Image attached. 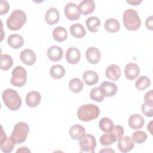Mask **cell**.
Wrapping results in <instances>:
<instances>
[{
  "mask_svg": "<svg viewBox=\"0 0 153 153\" xmlns=\"http://www.w3.org/2000/svg\"><path fill=\"white\" fill-rule=\"evenodd\" d=\"M2 98L6 106L11 111L18 110L22 105V99L18 93L11 88L5 90L2 94Z\"/></svg>",
  "mask_w": 153,
  "mask_h": 153,
  "instance_id": "cell-1",
  "label": "cell"
},
{
  "mask_svg": "<svg viewBox=\"0 0 153 153\" xmlns=\"http://www.w3.org/2000/svg\"><path fill=\"white\" fill-rule=\"evenodd\" d=\"M100 114L99 108L92 103L81 105L77 111L78 118L82 121L87 122L97 118Z\"/></svg>",
  "mask_w": 153,
  "mask_h": 153,
  "instance_id": "cell-2",
  "label": "cell"
},
{
  "mask_svg": "<svg viewBox=\"0 0 153 153\" xmlns=\"http://www.w3.org/2000/svg\"><path fill=\"white\" fill-rule=\"evenodd\" d=\"M123 21L127 30L134 31L137 30L141 25V20L137 13L133 9H127L123 14Z\"/></svg>",
  "mask_w": 153,
  "mask_h": 153,
  "instance_id": "cell-3",
  "label": "cell"
},
{
  "mask_svg": "<svg viewBox=\"0 0 153 153\" xmlns=\"http://www.w3.org/2000/svg\"><path fill=\"white\" fill-rule=\"evenodd\" d=\"M26 22V15L21 10H15L7 19V25L11 30H17L22 28Z\"/></svg>",
  "mask_w": 153,
  "mask_h": 153,
  "instance_id": "cell-4",
  "label": "cell"
},
{
  "mask_svg": "<svg viewBox=\"0 0 153 153\" xmlns=\"http://www.w3.org/2000/svg\"><path fill=\"white\" fill-rule=\"evenodd\" d=\"M29 131V127L26 123L19 122L14 126L11 137L16 144H20L26 140Z\"/></svg>",
  "mask_w": 153,
  "mask_h": 153,
  "instance_id": "cell-5",
  "label": "cell"
},
{
  "mask_svg": "<svg viewBox=\"0 0 153 153\" xmlns=\"http://www.w3.org/2000/svg\"><path fill=\"white\" fill-rule=\"evenodd\" d=\"M27 81V71L22 66H16L12 71L11 84L16 87L23 86Z\"/></svg>",
  "mask_w": 153,
  "mask_h": 153,
  "instance_id": "cell-6",
  "label": "cell"
},
{
  "mask_svg": "<svg viewBox=\"0 0 153 153\" xmlns=\"http://www.w3.org/2000/svg\"><path fill=\"white\" fill-rule=\"evenodd\" d=\"M79 145L81 148L80 152L94 153L96 147V141L94 136L90 134L85 135L79 139Z\"/></svg>",
  "mask_w": 153,
  "mask_h": 153,
  "instance_id": "cell-7",
  "label": "cell"
},
{
  "mask_svg": "<svg viewBox=\"0 0 153 153\" xmlns=\"http://www.w3.org/2000/svg\"><path fill=\"white\" fill-rule=\"evenodd\" d=\"M15 142L13 141L11 137H7L5 133L3 130L2 127H1V149L5 153H10L13 151Z\"/></svg>",
  "mask_w": 153,
  "mask_h": 153,
  "instance_id": "cell-8",
  "label": "cell"
},
{
  "mask_svg": "<svg viewBox=\"0 0 153 153\" xmlns=\"http://www.w3.org/2000/svg\"><path fill=\"white\" fill-rule=\"evenodd\" d=\"M66 17L70 20H76L80 17V11L78 6L73 2L68 3L64 8Z\"/></svg>",
  "mask_w": 153,
  "mask_h": 153,
  "instance_id": "cell-9",
  "label": "cell"
},
{
  "mask_svg": "<svg viewBox=\"0 0 153 153\" xmlns=\"http://www.w3.org/2000/svg\"><path fill=\"white\" fill-rule=\"evenodd\" d=\"M99 88L104 97L114 96L118 91L117 85L115 83L107 81L101 83Z\"/></svg>",
  "mask_w": 153,
  "mask_h": 153,
  "instance_id": "cell-10",
  "label": "cell"
},
{
  "mask_svg": "<svg viewBox=\"0 0 153 153\" xmlns=\"http://www.w3.org/2000/svg\"><path fill=\"white\" fill-rule=\"evenodd\" d=\"M134 146V141L132 138L128 136H122L118 140V148L121 152L126 153L130 151Z\"/></svg>",
  "mask_w": 153,
  "mask_h": 153,
  "instance_id": "cell-11",
  "label": "cell"
},
{
  "mask_svg": "<svg viewBox=\"0 0 153 153\" xmlns=\"http://www.w3.org/2000/svg\"><path fill=\"white\" fill-rule=\"evenodd\" d=\"M20 57L22 62L28 66L33 65L36 59V56L34 51L29 48H26L22 51L20 54Z\"/></svg>",
  "mask_w": 153,
  "mask_h": 153,
  "instance_id": "cell-12",
  "label": "cell"
},
{
  "mask_svg": "<svg viewBox=\"0 0 153 153\" xmlns=\"http://www.w3.org/2000/svg\"><path fill=\"white\" fill-rule=\"evenodd\" d=\"M140 74L139 66L134 63H129L126 65L124 69V74L126 77L129 80L136 79Z\"/></svg>",
  "mask_w": 153,
  "mask_h": 153,
  "instance_id": "cell-13",
  "label": "cell"
},
{
  "mask_svg": "<svg viewBox=\"0 0 153 153\" xmlns=\"http://www.w3.org/2000/svg\"><path fill=\"white\" fill-rule=\"evenodd\" d=\"M47 55L50 60L53 62H57L61 60L63 57V51L60 47L52 45L47 50Z\"/></svg>",
  "mask_w": 153,
  "mask_h": 153,
  "instance_id": "cell-14",
  "label": "cell"
},
{
  "mask_svg": "<svg viewBox=\"0 0 153 153\" xmlns=\"http://www.w3.org/2000/svg\"><path fill=\"white\" fill-rule=\"evenodd\" d=\"M65 57L68 63L71 64H76L80 60L81 53L77 48L70 47L66 51Z\"/></svg>",
  "mask_w": 153,
  "mask_h": 153,
  "instance_id": "cell-15",
  "label": "cell"
},
{
  "mask_svg": "<svg viewBox=\"0 0 153 153\" xmlns=\"http://www.w3.org/2000/svg\"><path fill=\"white\" fill-rule=\"evenodd\" d=\"M87 61L91 64H97L99 62L101 54L98 48L94 47H89L85 53Z\"/></svg>",
  "mask_w": 153,
  "mask_h": 153,
  "instance_id": "cell-16",
  "label": "cell"
},
{
  "mask_svg": "<svg viewBox=\"0 0 153 153\" xmlns=\"http://www.w3.org/2000/svg\"><path fill=\"white\" fill-rule=\"evenodd\" d=\"M41 100V94L36 91L29 92L26 96V103L27 105L31 108L37 106Z\"/></svg>",
  "mask_w": 153,
  "mask_h": 153,
  "instance_id": "cell-17",
  "label": "cell"
},
{
  "mask_svg": "<svg viewBox=\"0 0 153 153\" xmlns=\"http://www.w3.org/2000/svg\"><path fill=\"white\" fill-rule=\"evenodd\" d=\"M60 19V14L59 11L54 8H50L47 10L45 14V20L47 23L50 25H53L56 24Z\"/></svg>",
  "mask_w": 153,
  "mask_h": 153,
  "instance_id": "cell-18",
  "label": "cell"
},
{
  "mask_svg": "<svg viewBox=\"0 0 153 153\" xmlns=\"http://www.w3.org/2000/svg\"><path fill=\"white\" fill-rule=\"evenodd\" d=\"M145 120L143 117L138 114H134L130 115L128 120V126L134 130L141 128L143 126Z\"/></svg>",
  "mask_w": 153,
  "mask_h": 153,
  "instance_id": "cell-19",
  "label": "cell"
},
{
  "mask_svg": "<svg viewBox=\"0 0 153 153\" xmlns=\"http://www.w3.org/2000/svg\"><path fill=\"white\" fill-rule=\"evenodd\" d=\"M105 74L108 78L112 81H117L121 76V69L117 65H110L107 67Z\"/></svg>",
  "mask_w": 153,
  "mask_h": 153,
  "instance_id": "cell-20",
  "label": "cell"
},
{
  "mask_svg": "<svg viewBox=\"0 0 153 153\" xmlns=\"http://www.w3.org/2000/svg\"><path fill=\"white\" fill-rule=\"evenodd\" d=\"M78 7L81 14L87 15L94 11L95 3L93 0H84L79 2Z\"/></svg>",
  "mask_w": 153,
  "mask_h": 153,
  "instance_id": "cell-21",
  "label": "cell"
},
{
  "mask_svg": "<svg viewBox=\"0 0 153 153\" xmlns=\"http://www.w3.org/2000/svg\"><path fill=\"white\" fill-rule=\"evenodd\" d=\"M7 43L11 48L18 49L23 46L24 39L19 34H11L8 37Z\"/></svg>",
  "mask_w": 153,
  "mask_h": 153,
  "instance_id": "cell-22",
  "label": "cell"
},
{
  "mask_svg": "<svg viewBox=\"0 0 153 153\" xmlns=\"http://www.w3.org/2000/svg\"><path fill=\"white\" fill-rule=\"evenodd\" d=\"M85 128L83 126L79 124L72 126L69 131L70 136L74 140H79L85 135Z\"/></svg>",
  "mask_w": 153,
  "mask_h": 153,
  "instance_id": "cell-23",
  "label": "cell"
},
{
  "mask_svg": "<svg viewBox=\"0 0 153 153\" xmlns=\"http://www.w3.org/2000/svg\"><path fill=\"white\" fill-rule=\"evenodd\" d=\"M82 78L85 84L88 85H93L97 83L99 81V75L94 71H87L84 72Z\"/></svg>",
  "mask_w": 153,
  "mask_h": 153,
  "instance_id": "cell-24",
  "label": "cell"
},
{
  "mask_svg": "<svg viewBox=\"0 0 153 153\" xmlns=\"http://www.w3.org/2000/svg\"><path fill=\"white\" fill-rule=\"evenodd\" d=\"M69 29L71 35L76 38H81L86 34V31L84 26L79 23L71 25Z\"/></svg>",
  "mask_w": 153,
  "mask_h": 153,
  "instance_id": "cell-25",
  "label": "cell"
},
{
  "mask_svg": "<svg viewBox=\"0 0 153 153\" xmlns=\"http://www.w3.org/2000/svg\"><path fill=\"white\" fill-rule=\"evenodd\" d=\"M85 24L89 31L91 32H96L99 29L101 22L97 17L91 16L86 20Z\"/></svg>",
  "mask_w": 153,
  "mask_h": 153,
  "instance_id": "cell-26",
  "label": "cell"
},
{
  "mask_svg": "<svg viewBox=\"0 0 153 153\" xmlns=\"http://www.w3.org/2000/svg\"><path fill=\"white\" fill-rule=\"evenodd\" d=\"M53 37L54 39L57 42H63L65 41L68 37L66 29L62 26L55 27L53 31Z\"/></svg>",
  "mask_w": 153,
  "mask_h": 153,
  "instance_id": "cell-27",
  "label": "cell"
},
{
  "mask_svg": "<svg viewBox=\"0 0 153 153\" xmlns=\"http://www.w3.org/2000/svg\"><path fill=\"white\" fill-rule=\"evenodd\" d=\"M104 27L106 31L111 33H115L119 30L120 28V25L117 19L111 18L106 20L105 22Z\"/></svg>",
  "mask_w": 153,
  "mask_h": 153,
  "instance_id": "cell-28",
  "label": "cell"
},
{
  "mask_svg": "<svg viewBox=\"0 0 153 153\" xmlns=\"http://www.w3.org/2000/svg\"><path fill=\"white\" fill-rule=\"evenodd\" d=\"M65 69L60 65H54L50 69V75L54 79H60L65 75Z\"/></svg>",
  "mask_w": 153,
  "mask_h": 153,
  "instance_id": "cell-29",
  "label": "cell"
},
{
  "mask_svg": "<svg viewBox=\"0 0 153 153\" xmlns=\"http://www.w3.org/2000/svg\"><path fill=\"white\" fill-rule=\"evenodd\" d=\"M99 126L103 131L108 133L111 132L112 130L114 125L112 121L110 118L103 117L99 121Z\"/></svg>",
  "mask_w": 153,
  "mask_h": 153,
  "instance_id": "cell-30",
  "label": "cell"
},
{
  "mask_svg": "<svg viewBox=\"0 0 153 153\" xmlns=\"http://www.w3.org/2000/svg\"><path fill=\"white\" fill-rule=\"evenodd\" d=\"M83 86L82 81L78 78H74L71 79L69 82L70 90L75 93H79L82 90Z\"/></svg>",
  "mask_w": 153,
  "mask_h": 153,
  "instance_id": "cell-31",
  "label": "cell"
},
{
  "mask_svg": "<svg viewBox=\"0 0 153 153\" xmlns=\"http://www.w3.org/2000/svg\"><path fill=\"white\" fill-rule=\"evenodd\" d=\"M117 140V139L115 135L112 131L103 134L100 138V142L101 145L103 146L112 145Z\"/></svg>",
  "mask_w": 153,
  "mask_h": 153,
  "instance_id": "cell-32",
  "label": "cell"
},
{
  "mask_svg": "<svg viewBox=\"0 0 153 153\" xmlns=\"http://www.w3.org/2000/svg\"><path fill=\"white\" fill-rule=\"evenodd\" d=\"M13 64L12 57L8 54L1 55V69L4 71H7L11 68Z\"/></svg>",
  "mask_w": 153,
  "mask_h": 153,
  "instance_id": "cell-33",
  "label": "cell"
},
{
  "mask_svg": "<svg viewBox=\"0 0 153 153\" xmlns=\"http://www.w3.org/2000/svg\"><path fill=\"white\" fill-rule=\"evenodd\" d=\"M151 84L150 79L146 76H140L135 82V86L139 90H143L148 88Z\"/></svg>",
  "mask_w": 153,
  "mask_h": 153,
  "instance_id": "cell-34",
  "label": "cell"
},
{
  "mask_svg": "<svg viewBox=\"0 0 153 153\" xmlns=\"http://www.w3.org/2000/svg\"><path fill=\"white\" fill-rule=\"evenodd\" d=\"M147 137V134L142 130L136 131L132 134V139L134 142H136L139 144L143 143L146 140Z\"/></svg>",
  "mask_w": 153,
  "mask_h": 153,
  "instance_id": "cell-35",
  "label": "cell"
},
{
  "mask_svg": "<svg viewBox=\"0 0 153 153\" xmlns=\"http://www.w3.org/2000/svg\"><path fill=\"white\" fill-rule=\"evenodd\" d=\"M90 97L93 100L98 102H102L104 99V96L102 94L99 87L93 88L90 93Z\"/></svg>",
  "mask_w": 153,
  "mask_h": 153,
  "instance_id": "cell-36",
  "label": "cell"
},
{
  "mask_svg": "<svg viewBox=\"0 0 153 153\" xmlns=\"http://www.w3.org/2000/svg\"><path fill=\"white\" fill-rule=\"evenodd\" d=\"M142 112L148 117H152L153 116V106H150L145 103H143L141 107Z\"/></svg>",
  "mask_w": 153,
  "mask_h": 153,
  "instance_id": "cell-37",
  "label": "cell"
},
{
  "mask_svg": "<svg viewBox=\"0 0 153 153\" xmlns=\"http://www.w3.org/2000/svg\"><path fill=\"white\" fill-rule=\"evenodd\" d=\"M111 131L115 135L117 139L118 140L121 137L123 136L124 134V128L121 126L117 125L114 127Z\"/></svg>",
  "mask_w": 153,
  "mask_h": 153,
  "instance_id": "cell-38",
  "label": "cell"
},
{
  "mask_svg": "<svg viewBox=\"0 0 153 153\" xmlns=\"http://www.w3.org/2000/svg\"><path fill=\"white\" fill-rule=\"evenodd\" d=\"M10 8V5L7 1H0V14L4 15L8 13Z\"/></svg>",
  "mask_w": 153,
  "mask_h": 153,
  "instance_id": "cell-39",
  "label": "cell"
},
{
  "mask_svg": "<svg viewBox=\"0 0 153 153\" xmlns=\"http://www.w3.org/2000/svg\"><path fill=\"white\" fill-rule=\"evenodd\" d=\"M145 103L148 106H153V99H152V90L148 91L144 96Z\"/></svg>",
  "mask_w": 153,
  "mask_h": 153,
  "instance_id": "cell-40",
  "label": "cell"
},
{
  "mask_svg": "<svg viewBox=\"0 0 153 153\" xmlns=\"http://www.w3.org/2000/svg\"><path fill=\"white\" fill-rule=\"evenodd\" d=\"M145 25L148 29L152 30L153 29V19H152V16H151L146 19L145 22Z\"/></svg>",
  "mask_w": 153,
  "mask_h": 153,
  "instance_id": "cell-41",
  "label": "cell"
},
{
  "mask_svg": "<svg viewBox=\"0 0 153 153\" xmlns=\"http://www.w3.org/2000/svg\"><path fill=\"white\" fill-rule=\"evenodd\" d=\"M126 2L132 5H139L142 1V0H127Z\"/></svg>",
  "mask_w": 153,
  "mask_h": 153,
  "instance_id": "cell-42",
  "label": "cell"
},
{
  "mask_svg": "<svg viewBox=\"0 0 153 153\" xmlns=\"http://www.w3.org/2000/svg\"><path fill=\"white\" fill-rule=\"evenodd\" d=\"M16 152H30V151L27 147H20L17 151Z\"/></svg>",
  "mask_w": 153,
  "mask_h": 153,
  "instance_id": "cell-43",
  "label": "cell"
},
{
  "mask_svg": "<svg viewBox=\"0 0 153 153\" xmlns=\"http://www.w3.org/2000/svg\"><path fill=\"white\" fill-rule=\"evenodd\" d=\"M99 152H114V151L110 148H103L99 151Z\"/></svg>",
  "mask_w": 153,
  "mask_h": 153,
  "instance_id": "cell-44",
  "label": "cell"
}]
</instances>
